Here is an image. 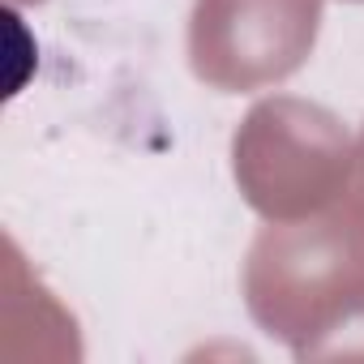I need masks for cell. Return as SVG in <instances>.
Returning a JSON list of instances; mask_svg holds the SVG:
<instances>
[{
	"label": "cell",
	"instance_id": "4",
	"mask_svg": "<svg viewBox=\"0 0 364 364\" xmlns=\"http://www.w3.org/2000/svg\"><path fill=\"white\" fill-rule=\"evenodd\" d=\"M296 360H334V355H364V283L317 326L309 343L291 351Z\"/></svg>",
	"mask_w": 364,
	"mask_h": 364
},
{
	"label": "cell",
	"instance_id": "1",
	"mask_svg": "<svg viewBox=\"0 0 364 364\" xmlns=\"http://www.w3.org/2000/svg\"><path fill=\"white\" fill-rule=\"evenodd\" d=\"M364 283V189L351 185L321 210L257 232L245 257L253 321L291 351Z\"/></svg>",
	"mask_w": 364,
	"mask_h": 364
},
{
	"label": "cell",
	"instance_id": "5",
	"mask_svg": "<svg viewBox=\"0 0 364 364\" xmlns=\"http://www.w3.org/2000/svg\"><path fill=\"white\" fill-rule=\"evenodd\" d=\"M351 180L364 189V124H360V137H355V171H351Z\"/></svg>",
	"mask_w": 364,
	"mask_h": 364
},
{
	"label": "cell",
	"instance_id": "2",
	"mask_svg": "<svg viewBox=\"0 0 364 364\" xmlns=\"http://www.w3.org/2000/svg\"><path fill=\"white\" fill-rule=\"evenodd\" d=\"M232 171L240 198L266 223L304 219L351 185L355 137L321 103L274 95L240 120Z\"/></svg>",
	"mask_w": 364,
	"mask_h": 364
},
{
	"label": "cell",
	"instance_id": "3",
	"mask_svg": "<svg viewBox=\"0 0 364 364\" xmlns=\"http://www.w3.org/2000/svg\"><path fill=\"white\" fill-rule=\"evenodd\" d=\"M321 26V0H198L189 18V65L223 95L291 77Z\"/></svg>",
	"mask_w": 364,
	"mask_h": 364
}]
</instances>
